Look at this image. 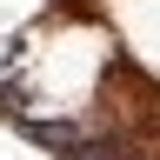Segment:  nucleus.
Segmentation results:
<instances>
[{
	"mask_svg": "<svg viewBox=\"0 0 160 160\" xmlns=\"http://www.w3.org/2000/svg\"><path fill=\"white\" fill-rule=\"evenodd\" d=\"M20 133H27V140H40V147H53L60 160H73V153L93 140L80 120H40V113H20Z\"/></svg>",
	"mask_w": 160,
	"mask_h": 160,
	"instance_id": "1",
	"label": "nucleus"
}]
</instances>
